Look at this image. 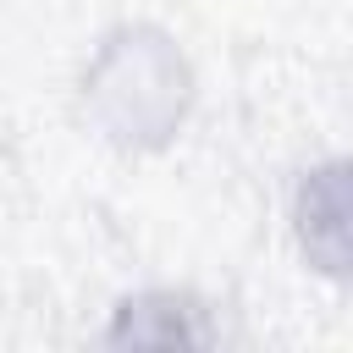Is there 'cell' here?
Here are the masks:
<instances>
[{
	"mask_svg": "<svg viewBox=\"0 0 353 353\" xmlns=\"http://www.w3.org/2000/svg\"><path fill=\"white\" fill-rule=\"evenodd\" d=\"M342 176H347V165L331 160V165L314 171V176L303 182V193H298V237H303L309 259H314L320 270H331V276H342V215H347V204H342Z\"/></svg>",
	"mask_w": 353,
	"mask_h": 353,
	"instance_id": "obj_1",
	"label": "cell"
}]
</instances>
